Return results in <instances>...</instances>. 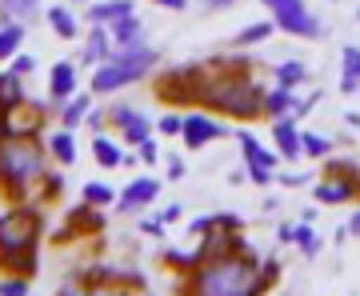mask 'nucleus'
I'll list each match as a JSON object with an SVG mask.
<instances>
[{"instance_id":"nucleus-1","label":"nucleus","mask_w":360,"mask_h":296,"mask_svg":"<svg viewBox=\"0 0 360 296\" xmlns=\"http://www.w3.org/2000/svg\"><path fill=\"white\" fill-rule=\"evenodd\" d=\"M196 104H205L208 112L229 116V120H257L264 89L252 77V60L248 56H212V65H205V77H200Z\"/></svg>"},{"instance_id":"nucleus-2","label":"nucleus","mask_w":360,"mask_h":296,"mask_svg":"<svg viewBox=\"0 0 360 296\" xmlns=\"http://www.w3.org/2000/svg\"><path fill=\"white\" fill-rule=\"evenodd\" d=\"M44 236V208L40 205H13L0 212V272L37 276V245Z\"/></svg>"},{"instance_id":"nucleus-3","label":"nucleus","mask_w":360,"mask_h":296,"mask_svg":"<svg viewBox=\"0 0 360 296\" xmlns=\"http://www.w3.org/2000/svg\"><path fill=\"white\" fill-rule=\"evenodd\" d=\"M257 264H260V257L252 248L248 252L208 257L188 272L184 288L193 296H252V288H257Z\"/></svg>"},{"instance_id":"nucleus-4","label":"nucleus","mask_w":360,"mask_h":296,"mask_svg":"<svg viewBox=\"0 0 360 296\" xmlns=\"http://www.w3.org/2000/svg\"><path fill=\"white\" fill-rule=\"evenodd\" d=\"M44 160H49V153L37 144V136L0 141V193L13 205L28 200L32 184H40V176H44Z\"/></svg>"},{"instance_id":"nucleus-5","label":"nucleus","mask_w":360,"mask_h":296,"mask_svg":"<svg viewBox=\"0 0 360 296\" xmlns=\"http://www.w3.org/2000/svg\"><path fill=\"white\" fill-rule=\"evenodd\" d=\"M160 65V52L148 44H132V49H112V56L104 65L92 68V92H120L144 80L153 68Z\"/></svg>"},{"instance_id":"nucleus-6","label":"nucleus","mask_w":360,"mask_h":296,"mask_svg":"<svg viewBox=\"0 0 360 296\" xmlns=\"http://www.w3.org/2000/svg\"><path fill=\"white\" fill-rule=\"evenodd\" d=\"M352 196H360V168L348 165V160H328L324 156V176L312 188V200L316 205H348Z\"/></svg>"},{"instance_id":"nucleus-7","label":"nucleus","mask_w":360,"mask_h":296,"mask_svg":"<svg viewBox=\"0 0 360 296\" xmlns=\"http://www.w3.org/2000/svg\"><path fill=\"white\" fill-rule=\"evenodd\" d=\"M264 8L272 13V25L288 32V37H300V40H324L328 28L321 25V16L309 13L304 0H260Z\"/></svg>"},{"instance_id":"nucleus-8","label":"nucleus","mask_w":360,"mask_h":296,"mask_svg":"<svg viewBox=\"0 0 360 296\" xmlns=\"http://www.w3.org/2000/svg\"><path fill=\"white\" fill-rule=\"evenodd\" d=\"M200 77H205V65H184V68H168L165 77L156 80V96L168 104H196V92H200Z\"/></svg>"},{"instance_id":"nucleus-9","label":"nucleus","mask_w":360,"mask_h":296,"mask_svg":"<svg viewBox=\"0 0 360 296\" xmlns=\"http://www.w3.org/2000/svg\"><path fill=\"white\" fill-rule=\"evenodd\" d=\"M220 136H232L229 124H220L217 112H208V108H200V112H188L184 120H180V141L188 144V148H205V144L220 141Z\"/></svg>"},{"instance_id":"nucleus-10","label":"nucleus","mask_w":360,"mask_h":296,"mask_svg":"<svg viewBox=\"0 0 360 296\" xmlns=\"http://www.w3.org/2000/svg\"><path fill=\"white\" fill-rule=\"evenodd\" d=\"M104 116H108L116 129H120V141L129 144V148H136L141 141H148V136H153V129H156V124L141 112V108H129V104H112Z\"/></svg>"},{"instance_id":"nucleus-11","label":"nucleus","mask_w":360,"mask_h":296,"mask_svg":"<svg viewBox=\"0 0 360 296\" xmlns=\"http://www.w3.org/2000/svg\"><path fill=\"white\" fill-rule=\"evenodd\" d=\"M272 144H276L281 160H304V153H300V116L296 112L272 116Z\"/></svg>"},{"instance_id":"nucleus-12","label":"nucleus","mask_w":360,"mask_h":296,"mask_svg":"<svg viewBox=\"0 0 360 296\" xmlns=\"http://www.w3.org/2000/svg\"><path fill=\"white\" fill-rule=\"evenodd\" d=\"M104 229V208L80 200L77 208H68V224L56 232V240H72V236H84V232H101Z\"/></svg>"},{"instance_id":"nucleus-13","label":"nucleus","mask_w":360,"mask_h":296,"mask_svg":"<svg viewBox=\"0 0 360 296\" xmlns=\"http://www.w3.org/2000/svg\"><path fill=\"white\" fill-rule=\"evenodd\" d=\"M156 196H160V181L156 176H136V181H129L124 193H116L112 208H120V212H141L144 205H153Z\"/></svg>"},{"instance_id":"nucleus-14","label":"nucleus","mask_w":360,"mask_h":296,"mask_svg":"<svg viewBox=\"0 0 360 296\" xmlns=\"http://www.w3.org/2000/svg\"><path fill=\"white\" fill-rule=\"evenodd\" d=\"M77 80H80L77 60H56V65L49 68V101L60 108L68 96H77Z\"/></svg>"},{"instance_id":"nucleus-15","label":"nucleus","mask_w":360,"mask_h":296,"mask_svg":"<svg viewBox=\"0 0 360 296\" xmlns=\"http://www.w3.org/2000/svg\"><path fill=\"white\" fill-rule=\"evenodd\" d=\"M112 32H108V25H92L89 28V37H84V52H80V65H89V68H96V65H104L108 56H112Z\"/></svg>"},{"instance_id":"nucleus-16","label":"nucleus","mask_w":360,"mask_h":296,"mask_svg":"<svg viewBox=\"0 0 360 296\" xmlns=\"http://www.w3.org/2000/svg\"><path fill=\"white\" fill-rule=\"evenodd\" d=\"M236 144H240V156H245V168H272L276 172V165H281V153H272V148H264V144L252 136L248 129L236 132Z\"/></svg>"},{"instance_id":"nucleus-17","label":"nucleus","mask_w":360,"mask_h":296,"mask_svg":"<svg viewBox=\"0 0 360 296\" xmlns=\"http://www.w3.org/2000/svg\"><path fill=\"white\" fill-rule=\"evenodd\" d=\"M44 153H49L52 165H60V168H72L77 165V136H72V129H52L49 132V141H44Z\"/></svg>"},{"instance_id":"nucleus-18","label":"nucleus","mask_w":360,"mask_h":296,"mask_svg":"<svg viewBox=\"0 0 360 296\" xmlns=\"http://www.w3.org/2000/svg\"><path fill=\"white\" fill-rule=\"evenodd\" d=\"M296 108H300V96H296V89H284V84H272V89H264L260 116H284V112H296Z\"/></svg>"},{"instance_id":"nucleus-19","label":"nucleus","mask_w":360,"mask_h":296,"mask_svg":"<svg viewBox=\"0 0 360 296\" xmlns=\"http://www.w3.org/2000/svg\"><path fill=\"white\" fill-rule=\"evenodd\" d=\"M25 77H16L13 68H4L0 72V112H16V108H25L28 104V92L20 84Z\"/></svg>"},{"instance_id":"nucleus-20","label":"nucleus","mask_w":360,"mask_h":296,"mask_svg":"<svg viewBox=\"0 0 360 296\" xmlns=\"http://www.w3.org/2000/svg\"><path fill=\"white\" fill-rule=\"evenodd\" d=\"M108 32H112V44L116 49H132V44H144V25H141V16L129 13V16H120V20H112L108 25Z\"/></svg>"},{"instance_id":"nucleus-21","label":"nucleus","mask_w":360,"mask_h":296,"mask_svg":"<svg viewBox=\"0 0 360 296\" xmlns=\"http://www.w3.org/2000/svg\"><path fill=\"white\" fill-rule=\"evenodd\" d=\"M129 13H136L132 0H96V4H89L92 25H112V20H120V16H129Z\"/></svg>"},{"instance_id":"nucleus-22","label":"nucleus","mask_w":360,"mask_h":296,"mask_svg":"<svg viewBox=\"0 0 360 296\" xmlns=\"http://www.w3.org/2000/svg\"><path fill=\"white\" fill-rule=\"evenodd\" d=\"M340 65H345V72H340V92H360V49L356 44H345L340 49Z\"/></svg>"},{"instance_id":"nucleus-23","label":"nucleus","mask_w":360,"mask_h":296,"mask_svg":"<svg viewBox=\"0 0 360 296\" xmlns=\"http://www.w3.org/2000/svg\"><path fill=\"white\" fill-rule=\"evenodd\" d=\"M92 156H96V165H101V168H120V165H124V148H120L116 141H108L104 132L92 136Z\"/></svg>"},{"instance_id":"nucleus-24","label":"nucleus","mask_w":360,"mask_h":296,"mask_svg":"<svg viewBox=\"0 0 360 296\" xmlns=\"http://www.w3.org/2000/svg\"><path fill=\"white\" fill-rule=\"evenodd\" d=\"M49 25H52V32H56L60 40H77L80 37L77 13H72V8H65V4H52V8H49Z\"/></svg>"},{"instance_id":"nucleus-25","label":"nucleus","mask_w":360,"mask_h":296,"mask_svg":"<svg viewBox=\"0 0 360 296\" xmlns=\"http://www.w3.org/2000/svg\"><path fill=\"white\" fill-rule=\"evenodd\" d=\"M20 44H25V20H4L0 25V60H13Z\"/></svg>"},{"instance_id":"nucleus-26","label":"nucleus","mask_w":360,"mask_h":296,"mask_svg":"<svg viewBox=\"0 0 360 296\" xmlns=\"http://www.w3.org/2000/svg\"><path fill=\"white\" fill-rule=\"evenodd\" d=\"M89 108H92V96H84V92L68 96V101L60 104V124H65V129H77V124H84Z\"/></svg>"},{"instance_id":"nucleus-27","label":"nucleus","mask_w":360,"mask_h":296,"mask_svg":"<svg viewBox=\"0 0 360 296\" xmlns=\"http://www.w3.org/2000/svg\"><path fill=\"white\" fill-rule=\"evenodd\" d=\"M272 77H276V84H284V89H300V84L309 80V68H304V60H276Z\"/></svg>"},{"instance_id":"nucleus-28","label":"nucleus","mask_w":360,"mask_h":296,"mask_svg":"<svg viewBox=\"0 0 360 296\" xmlns=\"http://www.w3.org/2000/svg\"><path fill=\"white\" fill-rule=\"evenodd\" d=\"M300 153L309 156V160H324V156H333V136L300 129Z\"/></svg>"},{"instance_id":"nucleus-29","label":"nucleus","mask_w":360,"mask_h":296,"mask_svg":"<svg viewBox=\"0 0 360 296\" xmlns=\"http://www.w3.org/2000/svg\"><path fill=\"white\" fill-rule=\"evenodd\" d=\"M80 200H89V205H96V208H112L116 205V188L108 181H89L84 188H80Z\"/></svg>"},{"instance_id":"nucleus-30","label":"nucleus","mask_w":360,"mask_h":296,"mask_svg":"<svg viewBox=\"0 0 360 296\" xmlns=\"http://www.w3.org/2000/svg\"><path fill=\"white\" fill-rule=\"evenodd\" d=\"M296 248H300V252H304V257H316V252H321V236H316V229H312V220H300V224H296V240H292Z\"/></svg>"},{"instance_id":"nucleus-31","label":"nucleus","mask_w":360,"mask_h":296,"mask_svg":"<svg viewBox=\"0 0 360 296\" xmlns=\"http://www.w3.org/2000/svg\"><path fill=\"white\" fill-rule=\"evenodd\" d=\"M272 32H276V25H272V20H257V25H248L245 32H236V44H240V49H248V44H260V40H269Z\"/></svg>"},{"instance_id":"nucleus-32","label":"nucleus","mask_w":360,"mask_h":296,"mask_svg":"<svg viewBox=\"0 0 360 296\" xmlns=\"http://www.w3.org/2000/svg\"><path fill=\"white\" fill-rule=\"evenodd\" d=\"M276 281H281V260H260V264H257V288H252V296H257V292H269Z\"/></svg>"},{"instance_id":"nucleus-33","label":"nucleus","mask_w":360,"mask_h":296,"mask_svg":"<svg viewBox=\"0 0 360 296\" xmlns=\"http://www.w3.org/2000/svg\"><path fill=\"white\" fill-rule=\"evenodd\" d=\"M32 276H20V272H4V281H0V296H28L32 292Z\"/></svg>"},{"instance_id":"nucleus-34","label":"nucleus","mask_w":360,"mask_h":296,"mask_svg":"<svg viewBox=\"0 0 360 296\" xmlns=\"http://www.w3.org/2000/svg\"><path fill=\"white\" fill-rule=\"evenodd\" d=\"M37 4L40 0H0V13L13 20H28V16H37Z\"/></svg>"},{"instance_id":"nucleus-35","label":"nucleus","mask_w":360,"mask_h":296,"mask_svg":"<svg viewBox=\"0 0 360 296\" xmlns=\"http://www.w3.org/2000/svg\"><path fill=\"white\" fill-rule=\"evenodd\" d=\"M16 77H28V72H37V56L32 52H13V65H8Z\"/></svg>"},{"instance_id":"nucleus-36","label":"nucleus","mask_w":360,"mask_h":296,"mask_svg":"<svg viewBox=\"0 0 360 296\" xmlns=\"http://www.w3.org/2000/svg\"><path fill=\"white\" fill-rule=\"evenodd\" d=\"M40 184H44V196H49V200H56V196H60V188H65V176H60V172H44V176H40Z\"/></svg>"},{"instance_id":"nucleus-37","label":"nucleus","mask_w":360,"mask_h":296,"mask_svg":"<svg viewBox=\"0 0 360 296\" xmlns=\"http://www.w3.org/2000/svg\"><path fill=\"white\" fill-rule=\"evenodd\" d=\"M136 153H141V160H144V165H160V144H156L153 136L136 144Z\"/></svg>"},{"instance_id":"nucleus-38","label":"nucleus","mask_w":360,"mask_h":296,"mask_svg":"<svg viewBox=\"0 0 360 296\" xmlns=\"http://www.w3.org/2000/svg\"><path fill=\"white\" fill-rule=\"evenodd\" d=\"M217 229L240 232V229H245V217H240V212H217Z\"/></svg>"},{"instance_id":"nucleus-39","label":"nucleus","mask_w":360,"mask_h":296,"mask_svg":"<svg viewBox=\"0 0 360 296\" xmlns=\"http://www.w3.org/2000/svg\"><path fill=\"white\" fill-rule=\"evenodd\" d=\"M180 120H184L180 112H165V116H160V124H156L160 136H180Z\"/></svg>"},{"instance_id":"nucleus-40","label":"nucleus","mask_w":360,"mask_h":296,"mask_svg":"<svg viewBox=\"0 0 360 296\" xmlns=\"http://www.w3.org/2000/svg\"><path fill=\"white\" fill-rule=\"evenodd\" d=\"M212 224H217V217H196V220H188V236H205Z\"/></svg>"},{"instance_id":"nucleus-41","label":"nucleus","mask_w":360,"mask_h":296,"mask_svg":"<svg viewBox=\"0 0 360 296\" xmlns=\"http://www.w3.org/2000/svg\"><path fill=\"white\" fill-rule=\"evenodd\" d=\"M276 181L288 188V184H304V181H312V172H276Z\"/></svg>"},{"instance_id":"nucleus-42","label":"nucleus","mask_w":360,"mask_h":296,"mask_svg":"<svg viewBox=\"0 0 360 296\" xmlns=\"http://www.w3.org/2000/svg\"><path fill=\"white\" fill-rule=\"evenodd\" d=\"M141 232H144V236H165V224H160V217L141 220Z\"/></svg>"},{"instance_id":"nucleus-43","label":"nucleus","mask_w":360,"mask_h":296,"mask_svg":"<svg viewBox=\"0 0 360 296\" xmlns=\"http://www.w3.org/2000/svg\"><path fill=\"white\" fill-rule=\"evenodd\" d=\"M104 120H108V116H104L101 108H89V116H84V124H89L92 132H101V124H104Z\"/></svg>"},{"instance_id":"nucleus-44","label":"nucleus","mask_w":360,"mask_h":296,"mask_svg":"<svg viewBox=\"0 0 360 296\" xmlns=\"http://www.w3.org/2000/svg\"><path fill=\"white\" fill-rule=\"evenodd\" d=\"M276 240H281V245H292L296 240V224H276Z\"/></svg>"},{"instance_id":"nucleus-45","label":"nucleus","mask_w":360,"mask_h":296,"mask_svg":"<svg viewBox=\"0 0 360 296\" xmlns=\"http://www.w3.org/2000/svg\"><path fill=\"white\" fill-rule=\"evenodd\" d=\"M184 172H188V168H184V160H176V156H172V160H168V181H180Z\"/></svg>"},{"instance_id":"nucleus-46","label":"nucleus","mask_w":360,"mask_h":296,"mask_svg":"<svg viewBox=\"0 0 360 296\" xmlns=\"http://www.w3.org/2000/svg\"><path fill=\"white\" fill-rule=\"evenodd\" d=\"M180 212H184V208H180V205H168L165 212H160V224H165V229H168L172 220H180Z\"/></svg>"},{"instance_id":"nucleus-47","label":"nucleus","mask_w":360,"mask_h":296,"mask_svg":"<svg viewBox=\"0 0 360 296\" xmlns=\"http://www.w3.org/2000/svg\"><path fill=\"white\" fill-rule=\"evenodd\" d=\"M153 4H165L172 13H184V8H188V0H153Z\"/></svg>"},{"instance_id":"nucleus-48","label":"nucleus","mask_w":360,"mask_h":296,"mask_svg":"<svg viewBox=\"0 0 360 296\" xmlns=\"http://www.w3.org/2000/svg\"><path fill=\"white\" fill-rule=\"evenodd\" d=\"M345 229H348V236H360V208L352 212V217H348V224H345Z\"/></svg>"},{"instance_id":"nucleus-49","label":"nucleus","mask_w":360,"mask_h":296,"mask_svg":"<svg viewBox=\"0 0 360 296\" xmlns=\"http://www.w3.org/2000/svg\"><path fill=\"white\" fill-rule=\"evenodd\" d=\"M345 124L348 129H360V112H345Z\"/></svg>"},{"instance_id":"nucleus-50","label":"nucleus","mask_w":360,"mask_h":296,"mask_svg":"<svg viewBox=\"0 0 360 296\" xmlns=\"http://www.w3.org/2000/svg\"><path fill=\"white\" fill-rule=\"evenodd\" d=\"M205 8H229V0H200Z\"/></svg>"},{"instance_id":"nucleus-51","label":"nucleus","mask_w":360,"mask_h":296,"mask_svg":"<svg viewBox=\"0 0 360 296\" xmlns=\"http://www.w3.org/2000/svg\"><path fill=\"white\" fill-rule=\"evenodd\" d=\"M356 20H360V8H356Z\"/></svg>"},{"instance_id":"nucleus-52","label":"nucleus","mask_w":360,"mask_h":296,"mask_svg":"<svg viewBox=\"0 0 360 296\" xmlns=\"http://www.w3.org/2000/svg\"><path fill=\"white\" fill-rule=\"evenodd\" d=\"M80 4H84V0H80Z\"/></svg>"},{"instance_id":"nucleus-53","label":"nucleus","mask_w":360,"mask_h":296,"mask_svg":"<svg viewBox=\"0 0 360 296\" xmlns=\"http://www.w3.org/2000/svg\"><path fill=\"white\" fill-rule=\"evenodd\" d=\"M229 4H232V0H229Z\"/></svg>"}]
</instances>
